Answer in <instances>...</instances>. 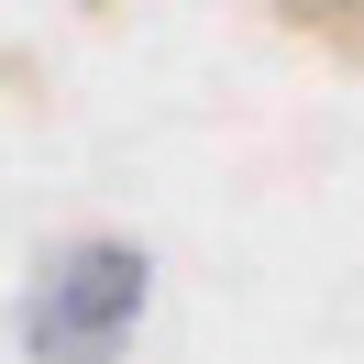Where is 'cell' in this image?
Instances as JSON below:
<instances>
[{"instance_id": "cell-1", "label": "cell", "mask_w": 364, "mask_h": 364, "mask_svg": "<svg viewBox=\"0 0 364 364\" xmlns=\"http://www.w3.org/2000/svg\"><path fill=\"white\" fill-rule=\"evenodd\" d=\"M144 298H155L144 243H122V232H67V243L33 265V287H23V353L33 364H122Z\"/></svg>"}, {"instance_id": "cell-2", "label": "cell", "mask_w": 364, "mask_h": 364, "mask_svg": "<svg viewBox=\"0 0 364 364\" xmlns=\"http://www.w3.org/2000/svg\"><path fill=\"white\" fill-rule=\"evenodd\" d=\"M287 33H309V45H331V55H353L364 67V0H265Z\"/></svg>"}]
</instances>
